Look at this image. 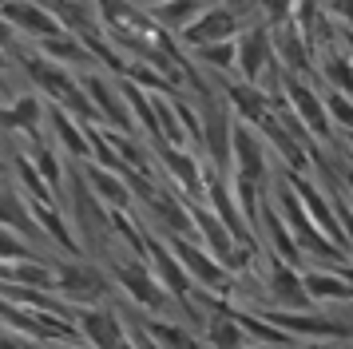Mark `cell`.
Segmentation results:
<instances>
[{
    "instance_id": "6da1fadb",
    "label": "cell",
    "mask_w": 353,
    "mask_h": 349,
    "mask_svg": "<svg viewBox=\"0 0 353 349\" xmlns=\"http://www.w3.org/2000/svg\"><path fill=\"white\" fill-rule=\"evenodd\" d=\"M12 60L20 63V72H24V79H28V88H36L48 103L64 108L68 115H76L80 123H99V111L92 108V99H88V92L80 88V76H76L72 68L52 63L48 56H40L32 44L17 48V52H12ZM99 127H103V123H99Z\"/></svg>"
},
{
    "instance_id": "7a4b0ae2",
    "label": "cell",
    "mask_w": 353,
    "mask_h": 349,
    "mask_svg": "<svg viewBox=\"0 0 353 349\" xmlns=\"http://www.w3.org/2000/svg\"><path fill=\"white\" fill-rule=\"evenodd\" d=\"M270 203H274V210L282 215V222L290 226V235H294V242H298V250H302V254H318V258H325V262H337V266H345L350 250H341L337 242H330V238H325L318 226H314L310 210L302 206L298 190L290 187L286 179H278V183L270 187Z\"/></svg>"
},
{
    "instance_id": "3957f363",
    "label": "cell",
    "mask_w": 353,
    "mask_h": 349,
    "mask_svg": "<svg viewBox=\"0 0 353 349\" xmlns=\"http://www.w3.org/2000/svg\"><path fill=\"white\" fill-rule=\"evenodd\" d=\"M143 262L151 266V274L159 278V286L175 298V306L183 310L187 317H203L199 314V306H194V282H191V274L183 270V262L175 258V250L167 246V238L159 235V230H151L143 222Z\"/></svg>"
},
{
    "instance_id": "277c9868",
    "label": "cell",
    "mask_w": 353,
    "mask_h": 349,
    "mask_svg": "<svg viewBox=\"0 0 353 349\" xmlns=\"http://www.w3.org/2000/svg\"><path fill=\"white\" fill-rule=\"evenodd\" d=\"M159 235L167 238V246L175 250V258L183 262V270L191 274L194 290H207V294H219V298H230V294H234V274H230L199 238L167 235V230H159Z\"/></svg>"
},
{
    "instance_id": "5b68a950",
    "label": "cell",
    "mask_w": 353,
    "mask_h": 349,
    "mask_svg": "<svg viewBox=\"0 0 353 349\" xmlns=\"http://www.w3.org/2000/svg\"><path fill=\"white\" fill-rule=\"evenodd\" d=\"M108 278L147 314H167L175 306V298L159 286V278L151 274V266L143 258H135V262H108Z\"/></svg>"
},
{
    "instance_id": "8992f818",
    "label": "cell",
    "mask_w": 353,
    "mask_h": 349,
    "mask_svg": "<svg viewBox=\"0 0 353 349\" xmlns=\"http://www.w3.org/2000/svg\"><path fill=\"white\" fill-rule=\"evenodd\" d=\"M76 76H80V88L88 92V99H92V108L99 111V123L135 135V119H131L128 99L119 92V79H115L112 72H103V68H83Z\"/></svg>"
},
{
    "instance_id": "52a82bcc",
    "label": "cell",
    "mask_w": 353,
    "mask_h": 349,
    "mask_svg": "<svg viewBox=\"0 0 353 349\" xmlns=\"http://www.w3.org/2000/svg\"><path fill=\"white\" fill-rule=\"evenodd\" d=\"M282 95H286L290 111L302 119V127L321 143H334L337 131L330 123V111H325V99H321V88L318 79H302V76H282Z\"/></svg>"
},
{
    "instance_id": "ba28073f",
    "label": "cell",
    "mask_w": 353,
    "mask_h": 349,
    "mask_svg": "<svg viewBox=\"0 0 353 349\" xmlns=\"http://www.w3.org/2000/svg\"><path fill=\"white\" fill-rule=\"evenodd\" d=\"M242 28H246V24H242V8H239V4H230V0H214L210 8H203L187 28L179 32L175 40H179V48L194 52V48H203V44L234 40Z\"/></svg>"
},
{
    "instance_id": "9c48e42d",
    "label": "cell",
    "mask_w": 353,
    "mask_h": 349,
    "mask_svg": "<svg viewBox=\"0 0 353 349\" xmlns=\"http://www.w3.org/2000/svg\"><path fill=\"white\" fill-rule=\"evenodd\" d=\"M151 155L159 159L167 179H171L191 203H203V199H207V159L203 155H194L191 147H175V143H163V139L151 143Z\"/></svg>"
},
{
    "instance_id": "30bf717a",
    "label": "cell",
    "mask_w": 353,
    "mask_h": 349,
    "mask_svg": "<svg viewBox=\"0 0 353 349\" xmlns=\"http://www.w3.org/2000/svg\"><path fill=\"white\" fill-rule=\"evenodd\" d=\"M230 174H246L262 187H270V143L262 139V131L242 123L234 115L230 127Z\"/></svg>"
},
{
    "instance_id": "8fae6325",
    "label": "cell",
    "mask_w": 353,
    "mask_h": 349,
    "mask_svg": "<svg viewBox=\"0 0 353 349\" xmlns=\"http://www.w3.org/2000/svg\"><path fill=\"white\" fill-rule=\"evenodd\" d=\"M258 314L266 317V321H274L282 333H290L294 341H298V337L353 341V326H345V321H337V317H330V314H318V310H278V306H270V310H258Z\"/></svg>"
},
{
    "instance_id": "7c38bea8",
    "label": "cell",
    "mask_w": 353,
    "mask_h": 349,
    "mask_svg": "<svg viewBox=\"0 0 353 349\" xmlns=\"http://www.w3.org/2000/svg\"><path fill=\"white\" fill-rule=\"evenodd\" d=\"M68 187H72V222H76V238H80L83 254L99 242L103 230H112V219H108V206L99 203L92 187L83 183L80 167H68Z\"/></svg>"
},
{
    "instance_id": "4fadbf2b",
    "label": "cell",
    "mask_w": 353,
    "mask_h": 349,
    "mask_svg": "<svg viewBox=\"0 0 353 349\" xmlns=\"http://www.w3.org/2000/svg\"><path fill=\"white\" fill-rule=\"evenodd\" d=\"M76 330L92 349H135L131 330L123 326V317L115 306H76Z\"/></svg>"
},
{
    "instance_id": "5bb4252c",
    "label": "cell",
    "mask_w": 353,
    "mask_h": 349,
    "mask_svg": "<svg viewBox=\"0 0 353 349\" xmlns=\"http://www.w3.org/2000/svg\"><path fill=\"white\" fill-rule=\"evenodd\" d=\"M282 179L298 190V199H302V206L310 210V219H314V226H318L321 235L330 238V242H337L341 250H353V242H350V235L341 230L337 210H334V203H330L325 187H318V183H314L310 174H302V171H282Z\"/></svg>"
},
{
    "instance_id": "9a60e30c",
    "label": "cell",
    "mask_w": 353,
    "mask_h": 349,
    "mask_svg": "<svg viewBox=\"0 0 353 349\" xmlns=\"http://www.w3.org/2000/svg\"><path fill=\"white\" fill-rule=\"evenodd\" d=\"M44 127H48V99L36 92V88L17 92L4 108H0V131L20 135L24 143L44 139Z\"/></svg>"
},
{
    "instance_id": "2e32d148",
    "label": "cell",
    "mask_w": 353,
    "mask_h": 349,
    "mask_svg": "<svg viewBox=\"0 0 353 349\" xmlns=\"http://www.w3.org/2000/svg\"><path fill=\"white\" fill-rule=\"evenodd\" d=\"M108 290H112V278H108L103 270L80 262V258L56 266V294H60L68 306H99Z\"/></svg>"
},
{
    "instance_id": "e0dca14e",
    "label": "cell",
    "mask_w": 353,
    "mask_h": 349,
    "mask_svg": "<svg viewBox=\"0 0 353 349\" xmlns=\"http://www.w3.org/2000/svg\"><path fill=\"white\" fill-rule=\"evenodd\" d=\"M0 16L12 24V32H17L20 40H28V44H40V40H48V36H60L64 28V20L52 12L44 0H8L4 8H0Z\"/></svg>"
},
{
    "instance_id": "ac0fdd59",
    "label": "cell",
    "mask_w": 353,
    "mask_h": 349,
    "mask_svg": "<svg viewBox=\"0 0 353 349\" xmlns=\"http://www.w3.org/2000/svg\"><path fill=\"white\" fill-rule=\"evenodd\" d=\"M266 290L278 310H314V298L302 282V270L290 266L286 258L266 254Z\"/></svg>"
},
{
    "instance_id": "d6986e66",
    "label": "cell",
    "mask_w": 353,
    "mask_h": 349,
    "mask_svg": "<svg viewBox=\"0 0 353 349\" xmlns=\"http://www.w3.org/2000/svg\"><path fill=\"white\" fill-rule=\"evenodd\" d=\"M270 44H274V56L282 63V72L290 76H302V79H314L318 76V63H314V44L305 40L302 32L294 24H274L270 28Z\"/></svg>"
},
{
    "instance_id": "ffe728a7",
    "label": "cell",
    "mask_w": 353,
    "mask_h": 349,
    "mask_svg": "<svg viewBox=\"0 0 353 349\" xmlns=\"http://www.w3.org/2000/svg\"><path fill=\"white\" fill-rule=\"evenodd\" d=\"M83 174V183L92 187V195H96L99 203L108 206V210H131V187H128V179L119 171H108V167H99L96 159H83V163H76Z\"/></svg>"
},
{
    "instance_id": "44dd1931",
    "label": "cell",
    "mask_w": 353,
    "mask_h": 349,
    "mask_svg": "<svg viewBox=\"0 0 353 349\" xmlns=\"http://www.w3.org/2000/svg\"><path fill=\"white\" fill-rule=\"evenodd\" d=\"M48 135L52 143L64 151L72 163H83V159H92V143H88V123H80L76 115H68L64 108H56L48 103Z\"/></svg>"
},
{
    "instance_id": "7402d4cb",
    "label": "cell",
    "mask_w": 353,
    "mask_h": 349,
    "mask_svg": "<svg viewBox=\"0 0 353 349\" xmlns=\"http://www.w3.org/2000/svg\"><path fill=\"white\" fill-rule=\"evenodd\" d=\"M28 199V195H24ZM28 210H32V219H36V226L44 230V238H52L60 250H68L72 258H80L83 254V246H80V238H76V230L68 226V219H64V210L56 203H40V199H28Z\"/></svg>"
},
{
    "instance_id": "603a6c76",
    "label": "cell",
    "mask_w": 353,
    "mask_h": 349,
    "mask_svg": "<svg viewBox=\"0 0 353 349\" xmlns=\"http://www.w3.org/2000/svg\"><path fill=\"white\" fill-rule=\"evenodd\" d=\"M203 310H207L203 314V337H207L210 349H254L250 346V333L242 330L226 310H219V306H203Z\"/></svg>"
},
{
    "instance_id": "cb8c5ba5",
    "label": "cell",
    "mask_w": 353,
    "mask_h": 349,
    "mask_svg": "<svg viewBox=\"0 0 353 349\" xmlns=\"http://www.w3.org/2000/svg\"><path fill=\"white\" fill-rule=\"evenodd\" d=\"M314 60H318V72H321V83H325V88L353 95V60H350V52L337 44V36L325 40V44L314 52Z\"/></svg>"
},
{
    "instance_id": "d4e9b609",
    "label": "cell",
    "mask_w": 353,
    "mask_h": 349,
    "mask_svg": "<svg viewBox=\"0 0 353 349\" xmlns=\"http://www.w3.org/2000/svg\"><path fill=\"white\" fill-rule=\"evenodd\" d=\"M0 226H8V230H17L20 238H28V242H40L44 230L36 226L32 210H28V199L20 195L17 187H8V183H0Z\"/></svg>"
},
{
    "instance_id": "484cf974",
    "label": "cell",
    "mask_w": 353,
    "mask_h": 349,
    "mask_svg": "<svg viewBox=\"0 0 353 349\" xmlns=\"http://www.w3.org/2000/svg\"><path fill=\"white\" fill-rule=\"evenodd\" d=\"M40 56H48L52 63H64V68H72V72H83V68H99L96 60H92V52H88V44H83L76 32H60V36H48V40H40V44H32Z\"/></svg>"
},
{
    "instance_id": "4316f807",
    "label": "cell",
    "mask_w": 353,
    "mask_h": 349,
    "mask_svg": "<svg viewBox=\"0 0 353 349\" xmlns=\"http://www.w3.org/2000/svg\"><path fill=\"white\" fill-rule=\"evenodd\" d=\"M24 155L32 159V167L40 171V179L56 190V199L64 203V179H68V167H64V151L48 139H32L24 143Z\"/></svg>"
},
{
    "instance_id": "83f0119b",
    "label": "cell",
    "mask_w": 353,
    "mask_h": 349,
    "mask_svg": "<svg viewBox=\"0 0 353 349\" xmlns=\"http://www.w3.org/2000/svg\"><path fill=\"white\" fill-rule=\"evenodd\" d=\"M302 282H305V290H310L314 306H325V301H353V282L341 270H330V266L302 270Z\"/></svg>"
},
{
    "instance_id": "f1b7e54d",
    "label": "cell",
    "mask_w": 353,
    "mask_h": 349,
    "mask_svg": "<svg viewBox=\"0 0 353 349\" xmlns=\"http://www.w3.org/2000/svg\"><path fill=\"white\" fill-rule=\"evenodd\" d=\"M210 4H214V0H155L147 12H151V20H155L163 32L179 36V32L187 28L194 16L203 12V8H210Z\"/></svg>"
},
{
    "instance_id": "f546056e",
    "label": "cell",
    "mask_w": 353,
    "mask_h": 349,
    "mask_svg": "<svg viewBox=\"0 0 353 349\" xmlns=\"http://www.w3.org/2000/svg\"><path fill=\"white\" fill-rule=\"evenodd\" d=\"M262 230H266V235H270V242H274V250H270V254L286 258L290 266H302V258H305V254L298 250V242H294V235H290V226L282 222V215L274 210L270 195H266V203H262Z\"/></svg>"
},
{
    "instance_id": "4dcf8cb0",
    "label": "cell",
    "mask_w": 353,
    "mask_h": 349,
    "mask_svg": "<svg viewBox=\"0 0 353 349\" xmlns=\"http://www.w3.org/2000/svg\"><path fill=\"white\" fill-rule=\"evenodd\" d=\"M230 195H234V203H239L242 222L258 235V226H262V203H266V187L254 183V179H246V174H230Z\"/></svg>"
},
{
    "instance_id": "1f68e13d",
    "label": "cell",
    "mask_w": 353,
    "mask_h": 349,
    "mask_svg": "<svg viewBox=\"0 0 353 349\" xmlns=\"http://www.w3.org/2000/svg\"><path fill=\"white\" fill-rule=\"evenodd\" d=\"M139 326L159 341V349H203V341H199L187 326H179V321H171V317H163V314L143 317Z\"/></svg>"
},
{
    "instance_id": "d6a6232c",
    "label": "cell",
    "mask_w": 353,
    "mask_h": 349,
    "mask_svg": "<svg viewBox=\"0 0 353 349\" xmlns=\"http://www.w3.org/2000/svg\"><path fill=\"white\" fill-rule=\"evenodd\" d=\"M194 60L203 63L214 76H234V63H239V36L234 40H219V44H203L191 52Z\"/></svg>"
},
{
    "instance_id": "836d02e7",
    "label": "cell",
    "mask_w": 353,
    "mask_h": 349,
    "mask_svg": "<svg viewBox=\"0 0 353 349\" xmlns=\"http://www.w3.org/2000/svg\"><path fill=\"white\" fill-rule=\"evenodd\" d=\"M12 171H17V179H20V190H24L28 199H40V203H56L60 210H64V203L56 199V190H52L48 183L40 179V171L32 167V159L24 155V151H17V155H12Z\"/></svg>"
},
{
    "instance_id": "e575fe53",
    "label": "cell",
    "mask_w": 353,
    "mask_h": 349,
    "mask_svg": "<svg viewBox=\"0 0 353 349\" xmlns=\"http://www.w3.org/2000/svg\"><path fill=\"white\" fill-rule=\"evenodd\" d=\"M321 99H325V111H330V123H334V131L350 135V131H353V95L334 92V88H321Z\"/></svg>"
},
{
    "instance_id": "d590c367",
    "label": "cell",
    "mask_w": 353,
    "mask_h": 349,
    "mask_svg": "<svg viewBox=\"0 0 353 349\" xmlns=\"http://www.w3.org/2000/svg\"><path fill=\"white\" fill-rule=\"evenodd\" d=\"M36 246L28 238H20L17 230H8V226H0V266L4 262H20V258H36Z\"/></svg>"
},
{
    "instance_id": "8d00e7d4",
    "label": "cell",
    "mask_w": 353,
    "mask_h": 349,
    "mask_svg": "<svg viewBox=\"0 0 353 349\" xmlns=\"http://www.w3.org/2000/svg\"><path fill=\"white\" fill-rule=\"evenodd\" d=\"M294 4H298V0H254V20H262L266 28L286 24L290 12H294Z\"/></svg>"
},
{
    "instance_id": "74e56055",
    "label": "cell",
    "mask_w": 353,
    "mask_h": 349,
    "mask_svg": "<svg viewBox=\"0 0 353 349\" xmlns=\"http://www.w3.org/2000/svg\"><path fill=\"white\" fill-rule=\"evenodd\" d=\"M0 349H48V341H36V337H28V333L20 330H0Z\"/></svg>"
},
{
    "instance_id": "f35d334b",
    "label": "cell",
    "mask_w": 353,
    "mask_h": 349,
    "mask_svg": "<svg viewBox=\"0 0 353 349\" xmlns=\"http://www.w3.org/2000/svg\"><path fill=\"white\" fill-rule=\"evenodd\" d=\"M321 4H325V16L337 28H353V0H321Z\"/></svg>"
},
{
    "instance_id": "ab89813d",
    "label": "cell",
    "mask_w": 353,
    "mask_h": 349,
    "mask_svg": "<svg viewBox=\"0 0 353 349\" xmlns=\"http://www.w3.org/2000/svg\"><path fill=\"white\" fill-rule=\"evenodd\" d=\"M131 341H135V349H159V341H155V337H151L143 326H139V321L131 326Z\"/></svg>"
},
{
    "instance_id": "60d3db41",
    "label": "cell",
    "mask_w": 353,
    "mask_h": 349,
    "mask_svg": "<svg viewBox=\"0 0 353 349\" xmlns=\"http://www.w3.org/2000/svg\"><path fill=\"white\" fill-rule=\"evenodd\" d=\"M0 48H8V52H17L20 48V36L12 32V24H8L4 16H0Z\"/></svg>"
},
{
    "instance_id": "b9f144b4",
    "label": "cell",
    "mask_w": 353,
    "mask_h": 349,
    "mask_svg": "<svg viewBox=\"0 0 353 349\" xmlns=\"http://www.w3.org/2000/svg\"><path fill=\"white\" fill-rule=\"evenodd\" d=\"M337 44L350 52V60H353V28H337Z\"/></svg>"
},
{
    "instance_id": "7bdbcfd3",
    "label": "cell",
    "mask_w": 353,
    "mask_h": 349,
    "mask_svg": "<svg viewBox=\"0 0 353 349\" xmlns=\"http://www.w3.org/2000/svg\"><path fill=\"white\" fill-rule=\"evenodd\" d=\"M12 63H17V60H12V52H8V48H0V79L8 76V68H12Z\"/></svg>"
},
{
    "instance_id": "ee69618b",
    "label": "cell",
    "mask_w": 353,
    "mask_h": 349,
    "mask_svg": "<svg viewBox=\"0 0 353 349\" xmlns=\"http://www.w3.org/2000/svg\"><path fill=\"white\" fill-rule=\"evenodd\" d=\"M48 349H92L88 341H52Z\"/></svg>"
},
{
    "instance_id": "f6af8a7d",
    "label": "cell",
    "mask_w": 353,
    "mask_h": 349,
    "mask_svg": "<svg viewBox=\"0 0 353 349\" xmlns=\"http://www.w3.org/2000/svg\"><path fill=\"white\" fill-rule=\"evenodd\" d=\"M0 183H4V163H0Z\"/></svg>"
},
{
    "instance_id": "bcb514c9",
    "label": "cell",
    "mask_w": 353,
    "mask_h": 349,
    "mask_svg": "<svg viewBox=\"0 0 353 349\" xmlns=\"http://www.w3.org/2000/svg\"><path fill=\"white\" fill-rule=\"evenodd\" d=\"M4 4H8V0H0V8H4Z\"/></svg>"
}]
</instances>
